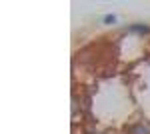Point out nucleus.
Masks as SVG:
<instances>
[{
	"mask_svg": "<svg viewBox=\"0 0 150 134\" xmlns=\"http://www.w3.org/2000/svg\"><path fill=\"white\" fill-rule=\"evenodd\" d=\"M130 30H132V32H142V34H148V32H150L148 26H132Z\"/></svg>",
	"mask_w": 150,
	"mask_h": 134,
	"instance_id": "1",
	"label": "nucleus"
},
{
	"mask_svg": "<svg viewBox=\"0 0 150 134\" xmlns=\"http://www.w3.org/2000/svg\"><path fill=\"white\" fill-rule=\"evenodd\" d=\"M114 20H116V18L112 16V14H110V16H104V22H106V24H112Z\"/></svg>",
	"mask_w": 150,
	"mask_h": 134,
	"instance_id": "3",
	"label": "nucleus"
},
{
	"mask_svg": "<svg viewBox=\"0 0 150 134\" xmlns=\"http://www.w3.org/2000/svg\"><path fill=\"white\" fill-rule=\"evenodd\" d=\"M132 134H148V130H146L144 126H136V128L132 130Z\"/></svg>",
	"mask_w": 150,
	"mask_h": 134,
	"instance_id": "2",
	"label": "nucleus"
}]
</instances>
